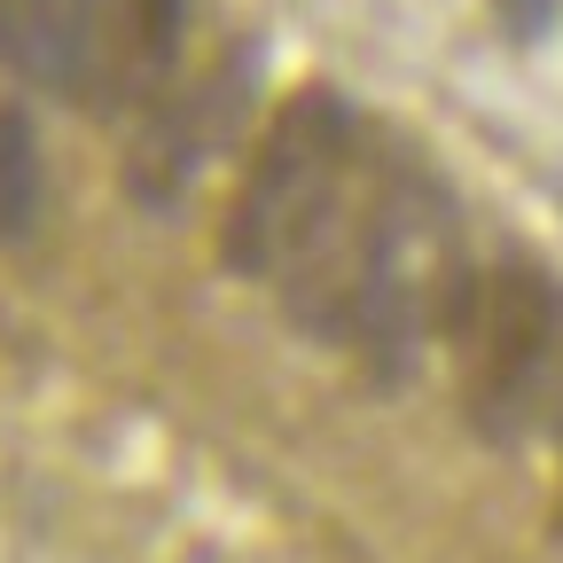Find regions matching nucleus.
Returning a JSON list of instances; mask_svg holds the SVG:
<instances>
[{"mask_svg":"<svg viewBox=\"0 0 563 563\" xmlns=\"http://www.w3.org/2000/svg\"><path fill=\"white\" fill-rule=\"evenodd\" d=\"M352 150H361V118L344 95L306 87L282 102L274 133L258 141V157L243 173V196L228 211V266L235 274H274L298 251V235L321 220V203L344 188Z\"/></svg>","mask_w":563,"mask_h":563,"instance_id":"obj_1","label":"nucleus"},{"mask_svg":"<svg viewBox=\"0 0 563 563\" xmlns=\"http://www.w3.org/2000/svg\"><path fill=\"white\" fill-rule=\"evenodd\" d=\"M462 336L477 344V422L485 431H517L532 422V407L548 399L555 352H563V290L509 258L477 282V313L462 321Z\"/></svg>","mask_w":563,"mask_h":563,"instance_id":"obj_2","label":"nucleus"},{"mask_svg":"<svg viewBox=\"0 0 563 563\" xmlns=\"http://www.w3.org/2000/svg\"><path fill=\"white\" fill-rule=\"evenodd\" d=\"M0 55L70 102L125 110L133 102V0H9L0 9Z\"/></svg>","mask_w":563,"mask_h":563,"instance_id":"obj_3","label":"nucleus"},{"mask_svg":"<svg viewBox=\"0 0 563 563\" xmlns=\"http://www.w3.org/2000/svg\"><path fill=\"white\" fill-rule=\"evenodd\" d=\"M40 220V141L24 110H0V235H32Z\"/></svg>","mask_w":563,"mask_h":563,"instance_id":"obj_4","label":"nucleus"},{"mask_svg":"<svg viewBox=\"0 0 563 563\" xmlns=\"http://www.w3.org/2000/svg\"><path fill=\"white\" fill-rule=\"evenodd\" d=\"M180 32H188V0H133V95L173 79Z\"/></svg>","mask_w":563,"mask_h":563,"instance_id":"obj_5","label":"nucleus"},{"mask_svg":"<svg viewBox=\"0 0 563 563\" xmlns=\"http://www.w3.org/2000/svg\"><path fill=\"white\" fill-rule=\"evenodd\" d=\"M548 9H555V0H501L509 32H540V24H548Z\"/></svg>","mask_w":563,"mask_h":563,"instance_id":"obj_6","label":"nucleus"},{"mask_svg":"<svg viewBox=\"0 0 563 563\" xmlns=\"http://www.w3.org/2000/svg\"><path fill=\"white\" fill-rule=\"evenodd\" d=\"M0 9H9V0H0Z\"/></svg>","mask_w":563,"mask_h":563,"instance_id":"obj_7","label":"nucleus"}]
</instances>
